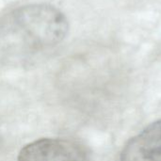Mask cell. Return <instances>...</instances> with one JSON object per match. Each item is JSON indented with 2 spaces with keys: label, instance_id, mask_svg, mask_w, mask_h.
Returning a JSON list of instances; mask_svg holds the SVG:
<instances>
[{
  "label": "cell",
  "instance_id": "1",
  "mask_svg": "<svg viewBox=\"0 0 161 161\" xmlns=\"http://www.w3.org/2000/svg\"><path fill=\"white\" fill-rule=\"evenodd\" d=\"M68 20L57 8L29 4L9 11L0 21V32L33 47H47L63 41Z\"/></svg>",
  "mask_w": 161,
  "mask_h": 161
},
{
  "label": "cell",
  "instance_id": "2",
  "mask_svg": "<svg viewBox=\"0 0 161 161\" xmlns=\"http://www.w3.org/2000/svg\"><path fill=\"white\" fill-rule=\"evenodd\" d=\"M18 161H89V157L74 142L46 138L24 146L18 155Z\"/></svg>",
  "mask_w": 161,
  "mask_h": 161
},
{
  "label": "cell",
  "instance_id": "3",
  "mask_svg": "<svg viewBox=\"0 0 161 161\" xmlns=\"http://www.w3.org/2000/svg\"><path fill=\"white\" fill-rule=\"evenodd\" d=\"M120 161H161V120L130 139L121 153Z\"/></svg>",
  "mask_w": 161,
  "mask_h": 161
}]
</instances>
